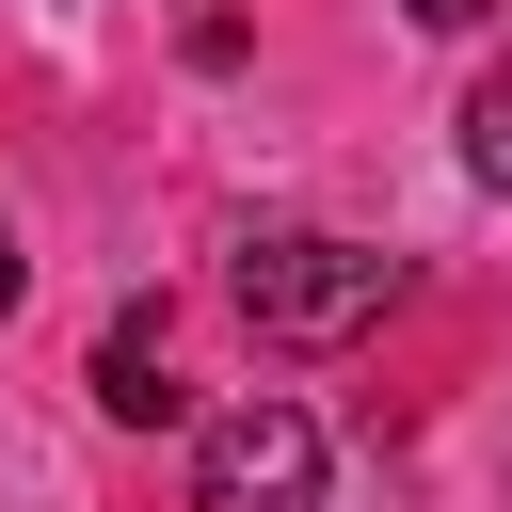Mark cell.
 Returning a JSON list of instances; mask_svg holds the SVG:
<instances>
[{"label":"cell","instance_id":"cell-1","mask_svg":"<svg viewBox=\"0 0 512 512\" xmlns=\"http://www.w3.org/2000/svg\"><path fill=\"white\" fill-rule=\"evenodd\" d=\"M224 304H240L272 352H336V336H368V320L400 304V256H384V240H336V224H288V240H240Z\"/></svg>","mask_w":512,"mask_h":512},{"label":"cell","instance_id":"cell-3","mask_svg":"<svg viewBox=\"0 0 512 512\" xmlns=\"http://www.w3.org/2000/svg\"><path fill=\"white\" fill-rule=\"evenodd\" d=\"M80 400L112 416V432H176L192 400H176V368H160V304H128L112 336H96V368H80Z\"/></svg>","mask_w":512,"mask_h":512},{"label":"cell","instance_id":"cell-2","mask_svg":"<svg viewBox=\"0 0 512 512\" xmlns=\"http://www.w3.org/2000/svg\"><path fill=\"white\" fill-rule=\"evenodd\" d=\"M192 512H320V416L304 400L192 416Z\"/></svg>","mask_w":512,"mask_h":512},{"label":"cell","instance_id":"cell-6","mask_svg":"<svg viewBox=\"0 0 512 512\" xmlns=\"http://www.w3.org/2000/svg\"><path fill=\"white\" fill-rule=\"evenodd\" d=\"M16 288H32V256H16V240H0V320H16Z\"/></svg>","mask_w":512,"mask_h":512},{"label":"cell","instance_id":"cell-5","mask_svg":"<svg viewBox=\"0 0 512 512\" xmlns=\"http://www.w3.org/2000/svg\"><path fill=\"white\" fill-rule=\"evenodd\" d=\"M400 16H416V32H480L496 0H400Z\"/></svg>","mask_w":512,"mask_h":512},{"label":"cell","instance_id":"cell-4","mask_svg":"<svg viewBox=\"0 0 512 512\" xmlns=\"http://www.w3.org/2000/svg\"><path fill=\"white\" fill-rule=\"evenodd\" d=\"M464 176H480V192H512V64L464 96Z\"/></svg>","mask_w":512,"mask_h":512}]
</instances>
